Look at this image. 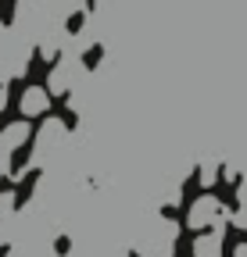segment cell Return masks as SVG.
<instances>
[{
    "label": "cell",
    "instance_id": "cell-5",
    "mask_svg": "<svg viewBox=\"0 0 247 257\" xmlns=\"http://www.w3.org/2000/svg\"><path fill=\"white\" fill-rule=\"evenodd\" d=\"M215 179H219V165H204L201 168V186H215Z\"/></svg>",
    "mask_w": 247,
    "mask_h": 257
},
{
    "label": "cell",
    "instance_id": "cell-7",
    "mask_svg": "<svg viewBox=\"0 0 247 257\" xmlns=\"http://www.w3.org/2000/svg\"><path fill=\"white\" fill-rule=\"evenodd\" d=\"M4 104H8V86H0V111H4Z\"/></svg>",
    "mask_w": 247,
    "mask_h": 257
},
{
    "label": "cell",
    "instance_id": "cell-1",
    "mask_svg": "<svg viewBox=\"0 0 247 257\" xmlns=\"http://www.w3.org/2000/svg\"><path fill=\"white\" fill-rule=\"evenodd\" d=\"M226 225V207L219 197H211V193H204V197H197L187 211V229H222Z\"/></svg>",
    "mask_w": 247,
    "mask_h": 257
},
{
    "label": "cell",
    "instance_id": "cell-6",
    "mask_svg": "<svg viewBox=\"0 0 247 257\" xmlns=\"http://www.w3.org/2000/svg\"><path fill=\"white\" fill-rule=\"evenodd\" d=\"M233 257H247V239H243V243H236V246H233Z\"/></svg>",
    "mask_w": 247,
    "mask_h": 257
},
{
    "label": "cell",
    "instance_id": "cell-2",
    "mask_svg": "<svg viewBox=\"0 0 247 257\" xmlns=\"http://www.w3.org/2000/svg\"><path fill=\"white\" fill-rule=\"evenodd\" d=\"M176 232H179V225H176V221H161L158 229H154V243L143 246V257H172Z\"/></svg>",
    "mask_w": 247,
    "mask_h": 257
},
{
    "label": "cell",
    "instance_id": "cell-3",
    "mask_svg": "<svg viewBox=\"0 0 247 257\" xmlns=\"http://www.w3.org/2000/svg\"><path fill=\"white\" fill-rule=\"evenodd\" d=\"M18 111H22V118H40V114H47V111H50V93H47L43 86H29V89L22 93V100H18Z\"/></svg>",
    "mask_w": 247,
    "mask_h": 257
},
{
    "label": "cell",
    "instance_id": "cell-4",
    "mask_svg": "<svg viewBox=\"0 0 247 257\" xmlns=\"http://www.w3.org/2000/svg\"><path fill=\"white\" fill-rule=\"evenodd\" d=\"M222 236L226 229H211L194 236V257H222Z\"/></svg>",
    "mask_w": 247,
    "mask_h": 257
}]
</instances>
